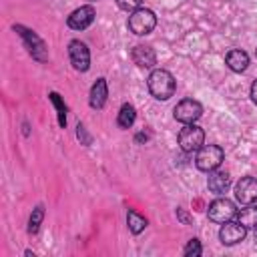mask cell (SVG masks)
Returning a JSON list of instances; mask_svg holds the SVG:
<instances>
[{
    "label": "cell",
    "mask_w": 257,
    "mask_h": 257,
    "mask_svg": "<svg viewBox=\"0 0 257 257\" xmlns=\"http://www.w3.org/2000/svg\"><path fill=\"white\" fill-rule=\"evenodd\" d=\"M147 86H149V92L157 98V100H169L173 94H175V88H177V82H175V76L165 70V68H155L149 78H147Z\"/></svg>",
    "instance_id": "1"
},
{
    "label": "cell",
    "mask_w": 257,
    "mask_h": 257,
    "mask_svg": "<svg viewBox=\"0 0 257 257\" xmlns=\"http://www.w3.org/2000/svg\"><path fill=\"white\" fill-rule=\"evenodd\" d=\"M225 159V153L219 145H203L199 151H197V157H195V165L199 171H205V173H211L215 169H219V165L223 163Z\"/></svg>",
    "instance_id": "2"
},
{
    "label": "cell",
    "mask_w": 257,
    "mask_h": 257,
    "mask_svg": "<svg viewBox=\"0 0 257 257\" xmlns=\"http://www.w3.org/2000/svg\"><path fill=\"white\" fill-rule=\"evenodd\" d=\"M155 26H157V16L149 8H139V10H135L128 16V30L133 34H137V36H143V34L153 32Z\"/></svg>",
    "instance_id": "3"
},
{
    "label": "cell",
    "mask_w": 257,
    "mask_h": 257,
    "mask_svg": "<svg viewBox=\"0 0 257 257\" xmlns=\"http://www.w3.org/2000/svg\"><path fill=\"white\" fill-rule=\"evenodd\" d=\"M179 147L185 151V153H193V151H199L205 143V131L201 126H197L195 122L191 124H185L181 131H179Z\"/></svg>",
    "instance_id": "4"
},
{
    "label": "cell",
    "mask_w": 257,
    "mask_h": 257,
    "mask_svg": "<svg viewBox=\"0 0 257 257\" xmlns=\"http://www.w3.org/2000/svg\"><path fill=\"white\" fill-rule=\"evenodd\" d=\"M207 215H209V219L215 221V223H227V221H231V219L237 215V207H235L233 201H229V199H225V197H219V199H215V201L209 205Z\"/></svg>",
    "instance_id": "5"
},
{
    "label": "cell",
    "mask_w": 257,
    "mask_h": 257,
    "mask_svg": "<svg viewBox=\"0 0 257 257\" xmlns=\"http://www.w3.org/2000/svg\"><path fill=\"white\" fill-rule=\"evenodd\" d=\"M173 112H175V118H177L179 122L191 124V122H195V120L201 118L203 106H201V102H197V100H193V98H183V100L175 106Z\"/></svg>",
    "instance_id": "6"
},
{
    "label": "cell",
    "mask_w": 257,
    "mask_h": 257,
    "mask_svg": "<svg viewBox=\"0 0 257 257\" xmlns=\"http://www.w3.org/2000/svg\"><path fill=\"white\" fill-rule=\"evenodd\" d=\"M68 56H70V64L80 70V72H86L88 66H90V52H88V46L80 40H72L68 44Z\"/></svg>",
    "instance_id": "7"
},
{
    "label": "cell",
    "mask_w": 257,
    "mask_h": 257,
    "mask_svg": "<svg viewBox=\"0 0 257 257\" xmlns=\"http://www.w3.org/2000/svg\"><path fill=\"white\" fill-rule=\"evenodd\" d=\"M247 235V229L237 221H227V223H221V229H219V239L223 245H237L245 239Z\"/></svg>",
    "instance_id": "8"
},
{
    "label": "cell",
    "mask_w": 257,
    "mask_h": 257,
    "mask_svg": "<svg viewBox=\"0 0 257 257\" xmlns=\"http://www.w3.org/2000/svg\"><path fill=\"white\" fill-rule=\"evenodd\" d=\"M235 199L241 205H251L257 201V179L255 177H243L235 185Z\"/></svg>",
    "instance_id": "9"
},
{
    "label": "cell",
    "mask_w": 257,
    "mask_h": 257,
    "mask_svg": "<svg viewBox=\"0 0 257 257\" xmlns=\"http://www.w3.org/2000/svg\"><path fill=\"white\" fill-rule=\"evenodd\" d=\"M94 16H96V12L92 6H80L70 12V16L66 18V24L72 30H84L94 22Z\"/></svg>",
    "instance_id": "10"
},
{
    "label": "cell",
    "mask_w": 257,
    "mask_h": 257,
    "mask_svg": "<svg viewBox=\"0 0 257 257\" xmlns=\"http://www.w3.org/2000/svg\"><path fill=\"white\" fill-rule=\"evenodd\" d=\"M16 30H20L22 38H24V40H26V44L30 46V48H28V50H30V54H32L36 60H46V46H44V42H42L34 32L24 30L22 26H16Z\"/></svg>",
    "instance_id": "11"
},
{
    "label": "cell",
    "mask_w": 257,
    "mask_h": 257,
    "mask_svg": "<svg viewBox=\"0 0 257 257\" xmlns=\"http://www.w3.org/2000/svg\"><path fill=\"white\" fill-rule=\"evenodd\" d=\"M207 187H209V191L211 193H215V195H223V193H227V189L231 187V177H229V173H225V171H211V175H209V181H207Z\"/></svg>",
    "instance_id": "12"
},
{
    "label": "cell",
    "mask_w": 257,
    "mask_h": 257,
    "mask_svg": "<svg viewBox=\"0 0 257 257\" xmlns=\"http://www.w3.org/2000/svg\"><path fill=\"white\" fill-rule=\"evenodd\" d=\"M106 96H108L106 80H104V78H96V82L92 84L90 94H88V104H90L92 108H102V106L106 104Z\"/></svg>",
    "instance_id": "13"
},
{
    "label": "cell",
    "mask_w": 257,
    "mask_h": 257,
    "mask_svg": "<svg viewBox=\"0 0 257 257\" xmlns=\"http://www.w3.org/2000/svg\"><path fill=\"white\" fill-rule=\"evenodd\" d=\"M225 62H227V66H229L233 72H243V70L249 66V54H247L245 50L233 48V50L227 52Z\"/></svg>",
    "instance_id": "14"
},
{
    "label": "cell",
    "mask_w": 257,
    "mask_h": 257,
    "mask_svg": "<svg viewBox=\"0 0 257 257\" xmlns=\"http://www.w3.org/2000/svg\"><path fill=\"white\" fill-rule=\"evenodd\" d=\"M133 60L139 64V66H145V68H151L155 62H157V54L151 46H145V44H139L133 48Z\"/></svg>",
    "instance_id": "15"
},
{
    "label": "cell",
    "mask_w": 257,
    "mask_h": 257,
    "mask_svg": "<svg viewBox=\"0 0 257 257\" xmlns=\"http://www.w3.org/2000/svg\"><path fill=\"white\" fill-rule=\"evenodd\" d=\"M239 217V223L245 227V229H257V205H247L245 209H241L237 213Z\"/></svg>",
    "instance_id": "16"
},
{
    "label": "cell",
    "mask_w": 257,
    "mask_h": 257,
    "mask_svg": "<svg viewBox=\"0 0 257 257\" xmlns=\"http://www.w3.org/2000/svg\"><path fill=\"white\" fill-rule=\"evenodd\" d=\"M135 118H137V110H135V106L128 104V102H124V104L120 106V110H118V118H116L118 126H120V128H131L133 122H135Z\"/></svg>",
    "instance_id": "17"
},
{
    "label": "cell",
    "mask_w": 257,
    "mask_h": 257,
    "mask_svg": "<svg viewBox=\"0 0 257 257\" xmlns=\"http://www.w3.org/2000/svg\"><path fill=\"white\" fill-rule=\"evenodd\" d=\"M126 225H128V229H131L135 235H139L141 231H145L147 219H145L143 215H139L137 211H128V215H126Z\"/></svg>",
    "instance_id": "18"
},
{
    "label": "cell",
    "mask_w": 257,
    "mask_h": 257,
    "mask_svg": "<svg viewBox=\"0 0 257 257\" xmlns=\"http://www.w3.org/2000/svg\"><path fill=\"white\" fill-rule=\"evenodd\" d=\"M42 217H44V209H42V205H38V207L32 211L30 221H28V231H30V233H36V231H38V227H40V223H42Z\"/></svg>",
    "instance_id": "19"
},
{
    "label": "cell",
    "mask_w": 257,
    "mask_h": 257,
    "mask_svg": "<svg viewBox=\"0 0 257 257\" xmlns=\"http://www.w3.org/2000/svg\"><path fill=\"white\" fill-rule=\"evenodd\" d=\"M50 100H52V102L56 104V108H58V116H60V118H58V122H60V126H64V124H66V114H64V112H66V108L62 106V102H60V98H58V94H56V92H52V94H50Z\"/></svg>",
    "instance_id": "20"
},
{
    "label": "cell",
    "mask_w": 257,
    "mask_h": 257,
    "mask_svg": "<svg viewBox=\"0 0 257 257\" xmlns=\"http://www.w3.org/2000/svg\"><path fill=\"white\" fill-rule=\"evenodd\" d=\"M187 257H191V255H201L203 253V249H201V243H199V239H191L189 243H187V247H185V251H183Z\"/></svg>",
    "instance_id": "21"
},
{
    "label": "cell",
    "mask_w": 257,
    "mask_h": 257,
    "mask_svg": "<svg viewBox=\"0 0 257 257\" xmlns=\"http://www.w3.org/2000/svg\"><path fill=\"white\" fill-rule=\"evenodd\" d=\"M143 2H145V0H116L118 8H120V10H126V12H128V10H131V12L139 10Z\"/></svg>",
    "instance_id": "22"
},
{
    "label": "cell",
    "mask_w": 257,
    "mask_h": 257,
    "mask_svg": "<svg viewBox=\"0 0 257 257\" xmlns=\"http://www.w3.org/2000/svg\"><path fill=\"white\" fill-rule=\"evenodd\" d=\"M251 100L257 104V80H253V84H251Z\"/></svg>",
    "instance_id": "23"
},
{
    "label": "cell",
    "mask_w": 257,
    "mask_h": 257,
    "mask_svg": "<svg viewBox=\"0 0 257 257\" xmlns=\"http://www.w3.org/2000/svg\"><path fill=\"white\" fill-rule=\"evenodd\" d=\"M255 241H257V229H255Z\"/></svg>",
    "instance_id": "24"
},
{
    "label": "cell",
    "mask_w": 257,
    "mask_h": 257,
    "mask_svg": "<svg viewBox=\"0 0 257 257\" xmlns=\"http://www.w3.org/2000/svg\"><path fill=\"white\" fill-rule=\"evenodd\" d=\"M255 54H257V50H255Z\"/></svg>",
    "instance_id": "25"
}]
</instances>
